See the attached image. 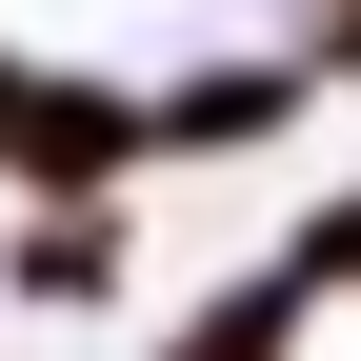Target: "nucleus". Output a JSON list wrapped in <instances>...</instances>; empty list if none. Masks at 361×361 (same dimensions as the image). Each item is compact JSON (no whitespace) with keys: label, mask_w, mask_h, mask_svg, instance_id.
Segmentation results:
<instances>
[{"label":"nucleus","mask_w":361,"mask_h":361,"mask_svg":"<svg viewBox=\"0 0 361 361\" xmlns=\"http://www.w3.org/2000/svg\"><path fill=\"white\" fill-rule=\"evenodd\" d=\"M301 101H322V61H301V40H261V61H161V80H141V180L261 161V141H281Z\"/></svg>","instance_id":"nucleus-1"},{"label":"nucleus","mask_w":361,"mask_h":361,"mask_svg":"<svg viewBox=\"0 0 361 361\" xmlns=\"http://www.w3.org/2000/svg\"><path fill=\"white\" fill-rule=\"evenodd\" d=\"M322 341V281H301V261H241V281H201L161 322V361H301Z\"/></svg>","instance_id":"nucleus-2"},{"label":"nucleus","mask_w":361,"mask_h":361,"mask_svg":"<svg viewBox=\"0 0 361 361\" xmlns=\"http://www.w3.org/2000/svg\"><path fill=\"white\" fill-rule=\"evenodd\" d=\"M0 281H20L40 322H101V301H121V201H20Z\"/></svg>","instance_id":"nucleus-3"},{"label":"nucleus","mask_w":361,"mask_h":361,"mask_svg":"<svg viewBox=\"0 0 361 361\" xmlns=\"http://www.w3.org/2000/svg\"><path fill=\"white\" fill-rule=\"evenodd\" d=\"M281 261H301V281H322V301H361V180H341V201H322V221H301V241H281Z\"/></svg>","instance_id":"nucleus-4"},{"label":"nucleus","mask_w":361,"mask_h":361,"mask_svg":"<svg viewBox=\"0 0 361 361\" xmlns=\"http://www.w3.org/2000/svg\"><path fill=\"white\" fill-rule=\"evenodd\" d=\"M281 40H301L322 80H361V0H281Z\"/></svg>","instance_id":"nucleus-5"},{"label":"nucleus","mask_w":361,"mask_h":361,"mask_svg":"<svg viewBox=\"0 0 361 361\" xmlns=\"http://www.w3.org/2000/svg\"><path fill=\"white\" fill-rule=\"evenodd\" d=\"M20 121H40V61L0 40V180H20Z\"/></svg>","instance_id":"nucleus-6"}]
</instances>
